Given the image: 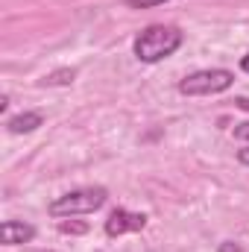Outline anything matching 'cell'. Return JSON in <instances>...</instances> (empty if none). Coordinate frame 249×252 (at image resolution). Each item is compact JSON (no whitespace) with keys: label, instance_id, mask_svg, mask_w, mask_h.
I'll list each match as a JSON object with an SVG mask.
<instances>
[{"label":"cell","instance_id":"cell-10","mask_svg":"<svg viewBox=\"0 0 249 252\" xmlns=\"http://www.w3.org/2000/svg\"><path fill=\"white\" fill-rule=\"evenodd\" d=\"M59 229H62L64 235H67V232H85V226H73V223H62Z\"/></svg>","mask_w":249,"mask_h":252},{"label":"cell","instance_id":"cell-3","mask_svg":"<svg viewBox=\"0 0 249 252\" xmlns=\"http://www.w3.org/2000/svg\"><path fill=\"white\" fill-rule=\"evenodd\" d=\"M235 82V73L226 70V67H208V70H196L185 76L179 82V91L187 97H208V94H220L226 88H232Z\"/></svg>","mask_w":249,"mask_h":252},{"label":"cell","instance_id":"cell-2","mask_svg":"<svg viewBox=\"0 0 249 252\" xmlns=\"http://www.w3.org/2000/svg\"><path fill=\"white\" fill-rule=\"evenodd\" d=\"M109 199L106 188H79V190H70L59 199L50 202V214L53 217H70V214H91L97 208H103Z\"/></svg>","mask_w":249,"mask_h":252},{"label":"cell","instance_id":"cell-9","mask_svg":"<svg viewBox=\"0 0 249 252\" xmlns=\"http://www.w3.org/2000/svg\"><path fill=\"white\" fill-rule=\"evenodd\" d=\"M235 138H238V141H249V121L235 126Z\"/></svg>","mask_w":249,"mask_h":252},{"label":"cell","instance_id":"cell-8","mask_svg":"<svg viewBox=\"0 0 249 252\" xmlns=\"http://www.w3.org/2000/svg\"><path fill=\"white\" fill-rule=\"evenodd\" d=\"M161 3H167V0H126V6H132V9H153Z\"/></svg>","mask_w":249,"mask_h":252},{"label":"cell","instance_id":"cell-11","mask_svg":"<svg viewBox=\"0 0 249 252\" xmlns=\"http://www.w3.org/2000/svg\"><path fill=\"white\" fill-rule=\"evenodd\" d=\"M238 161H241V164H247V167H249V147H244V150L238 153Z\"/></svg>","mask_w":249,"mask_h":252},{"label":"cell","instance_id":"cell-7","mask_svg":"<svg viewBox=\"0 0 249 252\" xmlns=\"http://www.w3.org/2000/svg\"><path fill=\"white\" fill-rule=\"evenodd\" d=\"M73 76H76V70H59V73H50L44 82L47 85H67V82H73Z\"/></svg>","mask_w":249,"mask_h":252},{"label":"cell","instance_id":"cell-4","mask_svg":"<svg viewBox=\"0 0 249 252\" xmlns=\"http://www.w3.org/2000/svg\"><path fill=\"white\" fill-rule=\"evenodd\" d=\"M147 226V217L144 214H135V211H126V208H115L106 220V235L109 238H121L126 232H138Z\"/></svg>","mask_w":249,"mask_h":252},{"label":"cell","instance_id":"cell-5","mask_svg":"<svg viewBox=\"0 0 249 252\" xmlns=\"http://www.w3.org/2000/svg\"><path fill=\"white\" fill-rule=\"evenodd\" d=\"M0 235H3V244L6 247H18V244H30L35 238V229L24 220H6L0 226Z\"/></svg>","mask_w":249,"mask_h":252},{"label":"cell","instance_id":"cell-13","mask_svg":"<svg viewBox=\"0 0 249 252\" xmlns=\"http://www.w3.org/2000/svg\"><path fill=\"white\" fill-rule=\"evenodd\" d=\"M238 106H241V109H247V112H249V97H241V100H238Z\"/></svg>","mask_w":249,"mask_h":252},{"label":"cell","instance_id":"cell-14","mask_svg":"<svg viewBox=\"0 0 249 252\" xmlns=\"http://www.w3.org/2000/svg\"><path fill=\"white\" fill-rule=\"evenodd\" d=\"M241 67H244V70L249 73V56H244V59H241Z\"/></svg>","mask_w":249,"mask_h":252},{"label":"cell","instance_id":"cell-6","mask_svg":"<svg viewBox=\"0 0 249 252\" xmlns=\"http://www.w3.org/2000/svg\"><path fill=\"white\" fill-rule=\"evenodd\" d=\"M6 126H9L12 135H27V132H35V129L41 126V115H38V112H24V115L9 118Z\"/></svg>","mask_w":249,"mask_h":252},{"label":"cell","instance_id":"cell-1","mask_svg":"<svg viewBox=\"0 0 249 252\" xmlns=\"http://www.w3.org/2000/svg\"><path fill=\"white\" fill-rule=\"evenodd\" d=\"M179 47H182V32H179L176 27H167V24H153V27H147V30L135 38V44H132L138 62H144V64L161 62V59L173 56Z\"/></svg>","mask_w":249,"mask_h":252},{"label":"cell","instance_id":"cell-12","mask_svg":"<svg viewBox=\"0 0 249 252\" xmlns=\"http://www.w3.org/2000/svg\"><path fill=\"white\" fill-rule=\"evenodd\" d=\"M220 252H241V247H232V244H226V247H220Z\"/></svg>","mask_w":249,"mask_h":252}]
</instances>
